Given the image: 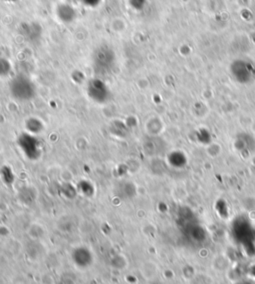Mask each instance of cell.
<instances>
[{
  "instance_id": "obj_1",
  "label": "cell",
  "mask_w": 255,
  "mask_h": 284,
  "mask_svg": "<svg viewBox=\"0 0 255 284\" xmlns=\"http://www.w3.org/2000/svg\"><path fill=\"white\" fill-rule=\"evenodd\" d=\"M9 90L12 97L18 101L26 102L36 96V86L25 75H17L11 80Z\"/></svg>"
},
{
  "instance_id": "obj_2",
  "label": "cell",
  "mask_w": 255,
  "mask_h": 284,
  "mask_svg": "<svg viewBox=\"0 0 255 284\" xmlns=\"http://www.w3.org/2000/svg\"><path fill=\"white\" fill-rule=\"evenodd\" d=\"M17 145L21 150L24 156L30 161H36L41 157L42 148L39 139L36 135L30 134V133H22L18 137Z\"/></svg>"
},
{
  "instance_id": "obj_3",
  "label": "cell",
  "mask_w": 255,
  "mask_h": 284,
  "mask_svg": "<svg viewBox=\"0 0 255 284\" xmlns=\"http://www.w3.org/2000/svg\"><path fill=\"white\" fill-rule=\"evenodd\" d=\"M116 63V55L109 46H101L94 55V69L97 74L104 75L112 71Z\"/></svg>"
},
{
  "instance_id": "obj_4",
  "label": "cell",
  "mask_w": 255,
  "mask_h": 284,
  "mask_svg": "<svg viewBox=\"0 0 255 284\" xmlns=\"http://www.w3.org/2000/svg\"><path fill=\"white\" fill-rule=\"evenodd\" d=\"M87 94L89 98L97 104H106L111 99V91L100 78H93L88 82Z\"/></svg>"
},
{
  "instance_id": "obj_5",
  "label": "cell",
  "mask_w": 255,
  "mask_h": 284,
  "mask_svg": "<svg viewBox=\"0 0 255 284\" xmlns=\"http://www.w3.org/2000/svg\"><path fill=\"white\" fill-rule=\"evenodd\" d=\"M231 73L239 82L248 83L254 77L255 69L251 63L244 60H239L232 64Z\"/></svg>"
},
{
  "instance_id": "obj_6",
  "label": "cell",
  "mask_w": 255,
  "mask_h": 284,
  "mask_svg": "<svg viewBox=\"0 0 255 284\" xmlns=\"http://www.w3.org/2000/svg\"><path fill=\"white\" fill-rule=\"evenodd\" d=\"M71 259L78 268H89L94 262V254L87 246H77L72 251Z\"/></svg>"
},
{
  "instance_id": "obj_7",
  "label": "cell",
  "mask_w": 255,
  "mask_h": 284,
  "mask_svg": "<svg viewBox=\"0 0 255 284\" xmlns=\"http://www.w3.org/2000/svg\"><path fill=\"white\" fill-rule=\"evenodd\" d=\"M58 17L60 18V20L65 22V23H71L76 19V11L72 6L68 4H62L58 7L57 10Z\"/></svg>"
},
{
  "instance_id": "obj_8",
  "label": "cell",
  "mask_w": 255,
  "mask_h": 284,
  "mask_svg": "<svg viewBox=\"0 0 255 284\" xmlns=\"http://www.w3.org/2000/svg\"><path fill=\"white\" fill-rule=\"evenodd\" d=\"M36 198H37V195H36L35 189L32 187L26 186L19 191V200L25 204H30L34 202Z\"/></svg>"
},
{
  "instance_id": "obj_9",
  "label": "cell",
  "mask_w": 255,
  "mask_h": 284,
  "mask_svg": "<svg viewBox=\"0 0 255 284\" xmlns=\"http://www.w3.org/2000/svg\"><path fill=\"white\" fill-rule=\"evenodd\" d=\"M26 128L28 133L36 135L37 133L43 130V125L37 118H29L28 121L26 122Z\"/></svg>"
},
{
  "instance_id": "obj_10",
  "label": "cell",
  "mask_w": 255,
  "mask_h": 284,
  "mask_svg": "<svg viewBox=\"0 0 255 284\" xmlns=\"http://www.w3.org/2000/svg\"><path fill=\"white\" fill-rule=\"evenodd\" d=\"M120 194L124 198H130V197L134 196V194H135V187L130 183H128V182L124 183L120 186Z\"/></svg>"
},
{
  "instance_id": "obj_11",
  "label": "cell",
  "mask_w": 255,
  "mask_h": 284,
  "mask_svg": "<svg viewBox=\"0 0 255 284\" xmlns=\"http://www.w3.org/2000/svg\"><path fill=\"white\" fill-rule=\"evenodd\" d=\"M62 194L65 198L69 199V200H73L76 196H77V188L73 186L72 184H64L62 186Z\"/></svg>"
},
{
  "instance_id": "obj_12",
  "label": "cell",
  "mask_w": 255,
  "mask_h": 284,
  "mask_svg": "<svg viewBox=\"0 0 255 284\" xmlns=\"http://www.w3.org/2000/svg\"><path fill=\"white\" fill-rule=\"evenodd\" d=\"M11 73V64L5 58H0V77H6Z\"/></svg>"
},
{
  "instance_id": "obj_13",
  "label": "cell",
  "mask_w": 255,
  "mask_h": 284,
  "mask_svg": "<svg viewBox=\"0 0 255 284\" xmlns=\"http://www.w3.org/2000/svg\"><path fill=\"white\" fill-rule=\"evenodd\" d=\"M78 188L83 195H85L87 197H91V196H93V194H94V187L89 182H81L79 184Z\"/></svg>"
},
{
  "instance_id": "obj_14",
  "label": "cell",
  "mask_w": 255,
  "mask_h": 284,
  "mask_svg": "<svg viewBox=\"0 0 255 284\" xmlns=\"http://www.w3.org/2000/svg\"><path fill=\"white\" fill-rule=\"evenodd\" d=\"M112 267H115V268H118V269H123L126 267V260H125V257L121 256V255H117L115 256L113 259H112Z\"/></svg>"
},
{
  "instance_id": "obj_15",
  "label": "cell",
  "mask_w": 255,
  "mask_h": 284,
  "mask_svg": "<svg viewBox=\"0 0 255 284\" xmlns=\"http://www.w3.org/2000/svg\"><path fill=\"white\" fill-rule=\"evenodd\" d=\"M145 0H130L131 6L136 10H142L145 5Z\"/></svg>"
},
{
  "instance_id": "obj_16",
  "label": "cell",
  "mask_w": 255,
  "mask_h": 284,
  "mask_svg": "<svg viewBox=\"0 0 255 284\" xmlns=\"http://www.w3.org/2000/svg\"><path fill=\"white\" fill-rule=\"evenodd\" d=\"M83 4L89 7H96L101 3V0H81Z\"/></svg>"
},
{
  "instance_id": "obj_17",
  "label": "cell",
  "mask_w": 255,
  "mask_h": 284,
  "mask_svg": "<svg viewBox=\"0 0 255 284\" xmlns=\"http://www.w3.org/2000/svg\"><path fill=\"white\" fill-rule=\"evenodd\" d=\"M8 1H15V0H8Z\"/></svg>"
}]
</instances>
